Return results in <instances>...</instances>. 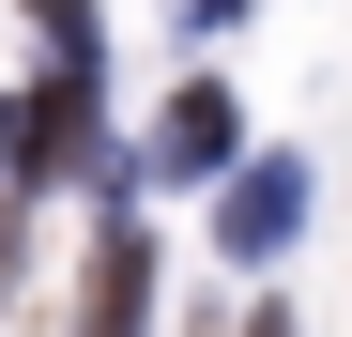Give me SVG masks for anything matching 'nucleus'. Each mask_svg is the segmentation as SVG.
Returning a JSON list of instances; mask_svg holds the SVG:
<instances>
[{
	"label": "nucleus",
	"instance_id": "obj_6",
	"mask_svg": "<svg viewBox=\"0 0 352 337\" xmlns=\"http://www.w3.org/2000/svg\"><path fill=\"white\" fill-rule=\"evenodd\" d=\"M0 168H16V107H0Z\"/></svg>",
	"mask_w": 352,
	"mask_h": 337
},
{
	"label": "nucleus",
	"instance_id": "obj_2",
	"mask_svg": "<svg viewBox=\"0 0 352 337\" xmlns=\"http://www.w3.org/2000/svg\"><path fill=\"white\" fill-rule=\"evenodd\" d=\"M77 292H92V307H77V337H138V322H153V246L123 230V215H107V246H92Z\"/></svg>",
	"mask_w": 352,
	"mask_h": 337
},
{
	"label": "nucleus",
	"instance_id": "obj_3",
	"mask_svg": "<svg viewBox=\"0 0 352 337\" xmlns=\"http://www.w3.org/2000/svg\"><path fill=\"white\" fill-rule=\"evenodd\" d=\"M230 138H245V123H230V92L199 77V92H168V123H153V168H168V184H199V168L230 184Z\"/></svg>",
	"mask_w": 352,
	"mask_h": 337
},
{
	"label": "nucleus",
	"instance_id": "obj_5",
	"mask_svg": "<svg viewBox=\"0 0 352 337\" xmlns=\"http://www.w3.org/2000/svg\"><path fill=\"white\" fill-rule=\"evenodd\" d=\"M184 16H199V31H230V16H245V0H184Z\"/></svg>",
	"mask_w": 352,
	"mask_h": 337
},
{
	"label": "nucleus",
	"instance_id": "obj_1",
	"mask_svg": "<svg viewBox=\"0 0 352 337\" xmlns=\"http://www.w3.org/2000/svg\"><path fill=\"white\" fill-rule=\"evenodd\" d=\"M291 230H307V168H291V153H261L245 184L214 199V246H230V261H276Z\"/></svg>",
	"mask_w": 352,
	"mask_h": 337
},
{
	"label": "nucleus",
	"instance_id": "obj_4",
	"mask_svg": "<svg viewBox=\"0 0 352 337\" xmlns=\"http://www.w3.org/2000/svg\"><path fill=\"white\" fill-rule=\"evenodd\" d=\"M16 261H31V246H16V215H0V307H16Z\"/></svg>",
	"mask_w": 352,
	"mask_h": 337
}]
</instances>
